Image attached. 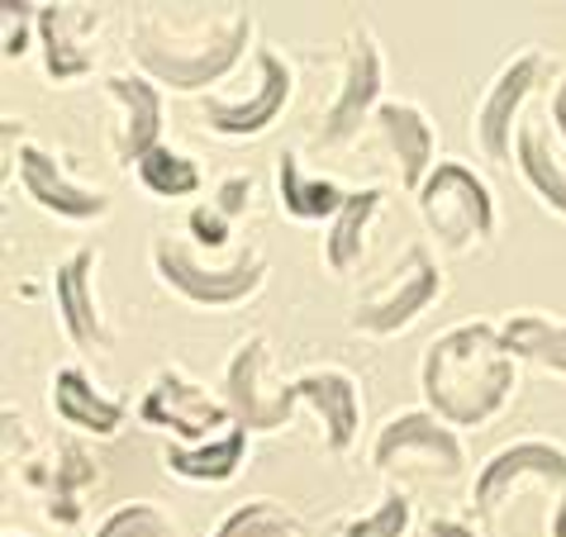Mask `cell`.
<instances>
[{
	"label": "cell",
	"mask_w": 566,
	"mask_h": 537,
	"mask_svg": "<svg viewBox=\"0 0 566 537\" xmlns=\"http://www.w3.org/2000/svg\"><path fill=\"white\" fill-rule=\"evenodd\" d=\"M276 191H281V214H291V219H328L334 224V214L348 204V191H338L334 181L305 177L295 152L276 157Z\"/></svg>",
	"instance_id": "obj_23"
},
{
	"label": "cell",
	"mask_w": 566,
	"mask_h": 537,
	"mask_svg": "<svg viewBox=\"0 0 566 537\" xmlns=\"http://www.w3.org/2000/svg\"><path fill=\"white\" fill-rule=\"evenodd\" d=\"M381 191L376 186H367V191H353L348 204L334 214V224H328L324 233V262H328V272H338V276H348L353 266L361 262V243H367V229H371V219L381 214Z\"/></svg>",
	"instance_id": "obj_24"
},
{
	"label": "cell",
	"mask_w": 566,
	"mask_h": 537,
	"mask_svg": "<svg viewBox=\"0 0 566 537\" xmlns=\"http://www.w3.org/2000/svg\"><path fill=\"white\" fill-rule=\"evenodd\" d=\"M186 229H191V239H196L200 248H224L233 224H229V219L214 210V204H196L191 219H186Z\"/></svg>",
	"instance_id": "obj_31"
},
{
	"label": "cell",
	"mask_w": 566,
	"mask_h": 537,
	"mask_svg": "<svg viewBox=\"0 0 566 537\" xmlns=\"http://www.w3.org/2000/svg\"><path fill=\"white\" fill-rule=\"evenodd\" d=\"M419 219L443 248L467 252L495 233V196L467 162H438L419 186Z\"/></svg>",
	"instance_id": "obj_3"
},
{
	"label": "cell",
	"mask_w": 566,
	"mask_h": 537,
	"mask_svg": "<svg viewBox=\"0 0 566 537\" xmlns=\"http://www.w3.org/2000/svg\"><path fill=\"white\" fill-rule=\"evenodd\" d=\"M381 82H386V67H381L376 34L371 29H353L348 49H343L338 96L328 101L324 124H319V148H348L361 134V124L376 119V109H381Z\"/></svg>",
	"instance_id": "obj_6"
},
{
	"label": "cell",
	"mask_w": 566,
	"mask_h": 537,
	"mask_svg": "<svg viewBox=\"0 0 566 537\" xmlns=\"http://www.w3.org/2000/svg\"><path fill=\"white\" fill-rule=\"evenodd\" d=\"M0 14H6V57H24L29 53V24H39V6H29V0H6Z\"/></svg>",
	"instance_id": "obj_29"
},
{
	"label": "cell",
	"mask_w": 566,
	"mask_h": 537,
	"mask_svg": "<svg viewBox=\"0 0 566 537\" xmlns=\"http://www.w3.org/2000/svg\"><path fill=\"white\" fill-rule=\"evenodd\" d=\"M291 91H295V76L286 67V57H276L272 49H258V86L239 101L210 96L200 105V115H206L210 129L224 134V138H253L281 119V109L291 105Z\"/></svg>",
	"instance_id": "obj_11"
},
{
	"label": "cell",
	"mask_w": 566,
	"mask_h": 537,
	"mask_svg": "<svg viewBox=\"0 0 566 537\" xmlns=\"http://www.w3.org/2000/svg\"><path fill=\"white\" fill-rule=\"evenodd\" d=\"M248 200H253V177H248V171H233V177L219 181V191H214L210 204L233 224L239 214H248Z\"/></svg>",
	"instance_id": "obj_30"
},
{
	"label": "cell",
	"mask_w": 566,
	"mask_h": 537,
	"mask_svg": "<svg viewBox=\"0 0 566 537\" xmlns=\"http://www.w3.org/2000/svg\"><path fill=\"white\" fill-rule=\"evenodd\" d=\"M134 171H138V181H144V191L157 196V200H181V196H196L200 191L196 157H186V152L167 148V144L153 148Z\"/></svg>",
	"instance_id": "obj_25"
},
{
	"label": "cell",
	"mask_w": 566,
	"mask_h": 537,
	"mask_svg": "<svg viewBox=\"0 0 566 537\" xmlns=\"http://www.w3.org/2000/svg\"><path fill=\"white\" fill-rule=\"evenodd\" d=\"M376 129H381L386 148L396 152V167H400V186L410 196H419V186L429 181V171L438 167L433 162V124L429 115L415 105V101H381V109H376Z\"/></svg>",
	"instance_id": "obj_17"
},
{
	"label": "cell",
	"mask_w": 566,
	"mask_h": 537,
	"mask_svg": "<svg viewBox=\"0 0 566 537\" xmlns=\"http://www.w3.org/2000/svg\"><path fill=\"white\" fill-rule=\"evenodd\" d=\"M500 338L514 352V361H533V367L566 376V319H553V314H510L500 324Z\"/></svg>",
	"instance_id": "obj_21"
},
{
	"label": "cell",
	"mask_w": 566,
	"mask_h": 537,
	"mask_svg": "<svg viewBox=\"0 0 566 537\" xmlns=\"http://www.w3.org/2000/svg\"><path fill=\"white\" fill-rule=\"evenodd\" d=\"M105 24V14L96 6H39V49H43V72L49 82L67 86L76 76H86L96 67V49L91 34Z\"/></svg>",
	"instance_id": "obj_13"
},
{
	"label": "cell",
	"mask_w": 566,
	"mask_h": 537,
	"mask_svg": "<svg viewBox=\"0 0 566 537\" xmlns=\"http://www.w3.org/2000/svg\"><path fill=\"white\" fill-rule=\"evenodd\" d=\"M153 272L167 291H177L181 299H191V305L224 309V305H243L248 295L262 291L266 257L262 252H243V257L229 266H200L181 243L153 239Z\"/></svg>",
	"instance_id": "obj_5"
},
{
	"label": "cell",
	"mask_w": 566,
	"mask_h": 537,
	"mask_svg": "<svg viewBox=\"0 0 566 537\" xmlns=\"http://www.w3.org/2000/svg\"><path fill=\"white\" fill-rule=\"evenodd\" d=\"M553 537H566V495H557V509H553Z\"/></svg>",
	"instance_id": "obj_34"
},
{
	"label": "cell",
	"mask_w": 566,
	"mask_h": 537,
	"mask_svg": "<svg viewBox=\"0 0 566 537\" xmlns=\"http://www.w3.org/2000/svg\"><path fill=\"white\" fill-rule=\"evenodd\" d=\"M423 462L429 471H443V476H458L467 466L462 438L458 429H448L443 419H433L429 409H415V414H396L371 442V466L376 471H400Z\"/></svg>",
	"instance_id": "obj_10"
},
{
	"label": "cell",
	"mask_w": 566,
	"mask_h": 537,
	"mask_svg": "<svg viewBox=\"0 0 566 537\" xmlns=\"http://www.w3.org/2000/svg\"><path fill=\"white\" fill-rule=\"evenodd\" d=\"M105 91L124 115L115 134V157L124 167H138L153 148H163V96L148 76H105Z\"/></svg>",
	"instance_id": "obj_16"
},
{
	"label": "cell",
	"mask_w": 566,
	"mask_h": 537,
	"mask_svg": "<svg viewBox=\"0 0 566 537\" xmlns=\"http://www.w3.org/2000/svg\"><path fill=\"white\" fill-rule=\"evenodd\" d=\"M410 518H415L410 495H405V489H390V495L376 504V509H367L361 518H353V524L343 528V537H405Z\"/></svg>",
	"instance_id": "obj_27"
},
{
	"label": "cell",
	"mask_w": 566,
	"mask_h": 537,
	"mask_svg": "<svg viewBox=\"0 0 566 537\" xmlns=\"http://www.w3.org/2000/svg\"><path fill=\"white\" fill-rule=\"evenodd\" d=\"M138 419L153 423V429H167V433L186 438L191 448L219 438L233 423L229 404L219 400V394H210L206 386L186 381L181 371H163V376H157V381L148 386V394H144V404H138Z\"/></svg>",
	"instance_id": "obj_9"
},
{
	"label": "cell",
	"mask_w": 566,
	"mask_h": 537,
	"mask_svg": "<svg viewBox=\"0 0 566 537\" xmlns=\"http://www.w3.org/2000/svg\"><path fill=\"white\" fill-rule=\"evenodd\" d=\"M6 537H20V533H6Z\"/></svg>",
	"instance_id": "obj_35"
},
{
	"label": "cell",
	"mask_w": 566,
	"mask_h": 537,
	"mask_svg": "<svg viewBox=\"0 0 566 537\" xmlns=\"http://www.w3.org/2000/svg\"><path fill=\"white\" fill-rule=\"evenodd\" d=\"M524 476L553 485L557 495H566V448L543 442V438H524V442H514V448H500L491 462L476 471V485H471V504H476V514L491 518L500 504H505L514 481H524Z\"/></svg>",
	"instance_id": "obj_12"
},
{
	"label": "cell",
	"mask_w": 566,
	"mask_h": 537,
	"mask_svg": "<svg viewBox=\"0 0 566 537\" xmlns=\"http://www.w3.org/2000/svg\"><path fill=\"white\" fill-rule=\"evenodd\" d=\"M210 537H305V524L272 499H248Z\"/></svg>",
	"instance_id": "obj_26"
},
{
	"label": "cell",
	"mask_w": 566,
	"mask_h": 537,
	"mask_svg": "<svg viewBox=\"0 0 566 537\" xmlns=\"http://www.w3.org/2000/svg\"><path fill=\"white\" fill-rule=\"evenodd\" d=\"M262 371H266V338H248L239 343V352L229 357L224 367V386H219V400L229 404L233 423L243 433H276L281 423L295 414V404H305V394L295 381H286L276 394L262 390Z\"/></svg>",
	"instance_id": "obj_8"
},
{
	"label": "cell",
	"mask_w": 566,
	"mask_h": 537,
	"mask_svg": "<svg viewBox=\"0 0 566 537\" xmlns=\"http://www.w3.org/2000/svg\"><path fill=\"white\" fill-rule=\"evenodd\" d=\"M14 171H20L24 196L34 200L39 210L57 214V219H76V224H86V219H105L109 214V196L91 191V186H76L67 171L57 167V157L43 152L39 144H20V152H14Z\"/></svg>",
	"instance_id": "obj_14"
},
{
	"label": "cell",
	"mask_w": 566,
	"mask_h": 537,
	"mask_svg": "<svg viewBox=\"0 0 566 537\" xmlns=\"http://www.w3.org/2000/svg\"><path fill=\"white\" fill-rule=\"evenodd\" d=\"M547 72V57L538 49H524L518 57H510L505 67L491 76V86H485V96L476 101V115H471V138H476V148L491 157V162H510L514 157V119L524 101L533 96V86L543 82Z\"/></svg>",
	"instance_id": "obj_7"
},
{
	"label": "cell",
	"mask_w": 566,
	"mask_h": 537,
	"mask_svg": "<svg viewBox=\"0 0 566 537\" xmlns=\"http://www.w3.org/2000/svg\"><path fill=\"white\" fill-rule=\"evenodd\" d=\"M423 537H476V528H471V524H458V518H429Z\"/></svg>",
	"instance_id": "obj_32"
},
{
	"label": "cell",
	"mask_w": 566,
	"mask_h": 537,
	"mask_svg": "<svg viewBox=\"0 0 566 537\" xmlns=\"http://www.w3.org/2000/svg\"><path fill=\"white\" fill-rule=\"evenodd\" d=\"M96 266L101 252L96 248H76L67 262H57L53 272V305H57V324L76 347H105V319L96 305Z\"/></svg>",
	"instance_id": "obj_15"
},
{
	"label": "cell",
	"mask_w": 566,
	"mask_h": 537,
	"mask_svg": "<svg viewBox=\"0 0 566 537\" xmlns=\"http://www.w3.org/2000/svg\"><path fill=\"white\" fill-rule=\"evenodd\" d=\"M248 39H253V14L248 10L219 6V14H210L196 6V14L148 10L134 29L129 49L148 82L171 91H200L224 82L239 67Z\"/></svg>",
	"instance_id": "obj_2"
},
{
	"label": "cell",
	"mask_w": 566,
	"mask_h": 537,
	"mask_svg": "<svg viewBox=\"0 0 566 537\" xmlns=\"http://www.w3.org/2000/svg\"><path fill=\"white\" fill-rule=\"evenodd\" d=\"M514 167L518 177L528 181V191L538 196L547 210L566 219V167L557 162L553 144L538 124H518V138H514Z\"/></svg>",
	"instance_id": "obj_22"
},
{
	"label": "cell",
	"mask_w": 566,
	"mask_h": 537,
	"mask_svg": "<svg viewBox=\"0 0 566 537\" xmlns=\"http://www.w3.org/2000/svg\"><path fill=\"white\" fill-rule=\"evenodd\" d=\"M438 295H443V272H438V257L429 252V243H415L396 262V272H390L381 286L367 291L353 305L348 328H353V334H367V338H390V334H400V328H410Z\"/></svg>",
	"instance_id": "obj_4"
},
{
	"label": "cell",
	"mask_w": 566,
	"mask_h": 537,
	"mask_svg": "<svg viewBox=\"0 0 566 537\" xmlns=\"http://www.w3.org/2000/svg\"><path fill=\"white\" fill-rule=\"evenodd\" d=\"M518 361L495 324H458L429 343L419 361V394L448 429H481L510 404Z\"/></svg>",
	"instance_id": "obj_1"
},
{
	"label": "cell",
	"mask_w": 566,
	"mask_h": 537,
	"mask_svg": "<svg viewBox=\"0 0 566 537\" xmlns=\"http://www.w3.org/2000/svg\"><path fill=\"white\" fill-rule=\"evenodd\" d=\"M553 129H557V138L566 144V76H562V86L553 91Z\"/></svg>",
	"instance_id": "obj_33"
},
{
	"label": "cell",
	"mask_w": 566,
	"mask_h": 537,
	"mask_svg": "<svg viewBox=\"0 0 566 537\" xmlns=\"http://www.w3.org/2000/svg\"><path fill=\"white\" fill-rule=\"evenodd\" d=\"M295 386H301L305 404L324 419V442H328V452H348L353 442H357V429H361L357 381H353L348 371H338V367H314V371L295 376Z\"/></svg>",
	"instance_id": "obj_18"
},
{
	"label": "cell",
	"mask_w": 566,
	"mask_h": 537,
	"mask_svg": "<svg viewBox=\"0 0 566 537\" xmlns=\"http://www.w3.org/2000/svg\"><path fill=\"white\" fill-rule=\"evenodd\" d=\"M53 414L76 433L109 438V433H119V423H124V400L101 394L82 367H62L53 376Z\"/></svg>",
	"instance_id": "obj_19"
},
{
	"label": "cell",
	"mask_w": 566,
	"mask_h": 537,
	"mask_svg": "<svg viewBox=\"0 0 566 537\" xmlns=\"http://www.w3.org/2000/svg\"><path fill=\"white\" fill-rule=\"evenodd\" d=\"M96 537H177V524L153 504H119L115 514H105Z\"/></svg>",
	"instance_id": "obj_28"
},
{
	"label": "cell",
	"mask_w": 566,
	"mask_h": 537,
	"mask_svg": "<svg viewBox=\"0 0 566 537\" xmlns=\"http://www.w3.org/2000/svg\"><path fill=\"white\" fill-rule=\"evenodd\" d=\"M248 456V433L239 423H229L219 438L200 442V448H167V471L181 481H200V485H224L239 476Z\"/></svg>",
	"instance_id": "obj_20"
}]
</instances>
